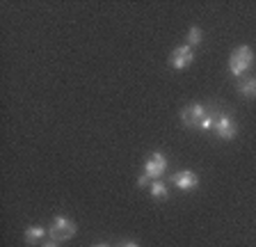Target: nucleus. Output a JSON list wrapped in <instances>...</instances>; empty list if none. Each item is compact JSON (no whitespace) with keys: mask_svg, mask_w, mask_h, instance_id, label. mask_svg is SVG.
<instances>
[{"mask_svg":"<svg viewBox=\"0 0 256 247\" xmlns=\"http://www.w3.org/2000/svg\"><path fill=\"white\" fill-rule=\"evenodd\" d=\"M252 66H254V50H252L247 44L234 48V53L229 55V74L240 80Z\"/></svg>","mask_w":256,"mask_h":247,"instance_id":"f257e3e1","label":"nucleus"},{"mask_svg":"<svg viewBox=\"0 0 256 247\" xmlns=\"http://www.w3.org/2000/svg\"><path fill=\"white\" fill-rule=\"evenodd\" d=\"M78 234V226H76L74 220L64 218V215H55L50 226H48V238L55 242H64V240H71V238Z\"/></svg>","mask_w":256,"mask_h":247,"instance_id":"f03ea898","label":"nucleus"},{"mask_svg":"<svg viewBox=\"0 0 256 247\" xmlns=\"http://www.w3.org/2000/svg\"><path fill=\"white\" fill-rule=\"evenodd\" d=\"M213 133L218 135L220 140L224 142H231L238 135V124H236L234 114L231 112H218L215 117V124H213Z\"/></svg>","mask_w":256,"mask_h":247,"instance_id":"7ed1b4c3","label":"nucleus"},{"mask_svg":"<svg viewBox=\"0 0 256 247\" xmlns=\"http://www.w3.org/2000/svg\"><path fill=\"white\" fill-rule=\"evenodd\" d=\"M208 114V106H202V103H190L181 110V126L186 128H197L202 130L204 117Z\"/></svg>","mask_w":256,"mask_h":247,"instance_id":"20e7f679","label":"nucleus"},{"mask_svg":"<svg viewBox=\"0 0 256 247\" xmlns=\"http://www.w3.org/2000/svg\"><path fill=\"white\" fill-rule=\"evenodd\" d=\"M167 165H170V160H167L165 154H162V151H154V154H149V158L144 160L142 174H146L151 181H158V178H162V174L167 172Z\"/></svg>","mask_w":256,"mask_h":247,"instance_id":"39448f33","label":"nucleus"},{"mask_svg":"<svg viewBox=\"0 0 256 247\" xmlns=\"http://www.w3.org/2000/svg\"><path fill=\"white\" fill-rule=\"evenodd\" d=\"M192 62H194V50H192L188 44L176 46V48L172 50V55H170V66L174 71H186Z\"/></svg>","mask_w":256,"mask_h":247,"instance_id":"423d86ee","label":"nucleus"},{"mask_svg":"<svg viewBox=\"0 0 256 247\" xmlns=\"http://www.w3.org/2000/svg\"><path fill=\"white\" fill-rule=\"evenodd\" d=\"M170 181L174 183V188H178L181 192H190V190L199 188V176L197 172H192V170H178L170 176Z\"/></svg>","mask_w":256,"mask_h":247,"instance_id":"0eeeda50","label":"nucleus"},{"mask_svg":"<svg viewBox=\"0 0 256 247\" xmlns=\"http://www.w3.org/2000/svg\"><path fill=\"white\" fill-rule=\"evenodd\" d=\"M46 236H48V229L46 226H39V224H30V226H26V231H23L26 245H39Z\"/></svg>","mask_w":256,"mask_h":247,"instance_id":"6e6552de","label":"nucleus"},{"mask_svg":"<svg viewBox=\"0 0 256 247\" xmlns=\"http://www.w3.org/2000/svg\"><path fill=\"white\" fill-rule=\"evenodd\" d=\"M236 90H238V94L242 98H256V76H252V78H240Z\"/></svg>","mask_w":256,"mask_h":247,"instance_id":"1a4fd4ad","label":"nucleus"},{"mask_svg":"<svg viewBox=\"0 0 256 247\" xmlns=\"http://www.w3.org/2000/svg\"><path fill=\"white\" fill-rule=\"evenodd\" d=\"M149 194L154 199H170V188H167V183L162 178H158V181H151Z\"/></svg>","mask_w":256,"mask_h":247,"instance_id":"9d476101","label":"nucleus"},{"mask_svg":"<svg viewBox=\"0 0 256 247\" xmlns=\"http://www.w3.org/2000/svg\"><path fill=\"white\" fill-rule=\"evenodd\" d=\"M204 42V32L199 26H192L190 30H188V37H186V44L190 46V48H194V46H199V44Z\"/></svg>","mask_w":256,"mask_h":247,"instance_id":"9b49d317","label":"nucleus"},{"mask_svg":"<svg viewBox=\"0 0 256 247\" xmlns=\"http://www.w3.org/2000/svg\"><path fill=\"white\" fill-rule=\"evenodd\" d=\"M151 186V178L146 176V174H140L138 176V188H149Z\"/></svg>","mask_w":256,"mask_h":247,"instance_id":"f8f14e48","label":"nucleus"},{"mask_svg":"<svg viewBox=\"0 0 256 247\" xmlns=\"http://www.w3.org/2000/svg\"><path fill=\"white\" fill-rule=\"evenodd\" d=\"M117 247H140V242H135V240H124V242H119Z\"/></svg>","mask_w":256,"mask_h":247,"instance_id":"ddd939ff","label":"nucleus"},{"mask_svg":"<svg viewBox=\"0 0 256 247\" xmlns=\"http://www.w3.org/2000/svg\"><path fill=\"white\" fill-rule=\"evenodd\" d=\"M42 247H60V242H55V240H50V238H48V240L44 242Z\"/></svg>","mask_w":256,"mask_h":247,"instance_id":"4468645a","label":"nucleus"},{"mask_svg":"<svg viewBox=\"0 0 256 247\" xmlns=\"http://www.w3.org/2000/svg\"><path fill=\"white\" fill-rule=\"evenodd\" d=\"M92 247H112V245H108V242H98V245H92Z\"/></svg>","mask_w":256,"mask_h":247,"instance_id":"2eb2a0df","label":"nucleus"}]
</instances>
